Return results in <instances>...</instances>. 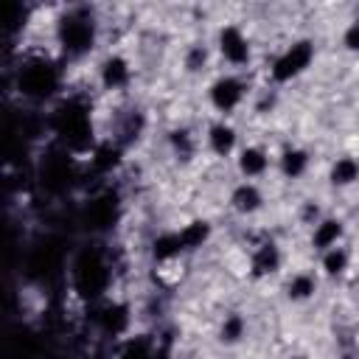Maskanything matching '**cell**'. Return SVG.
I'll list each match as a JSON object with an SVG mask.
<instances>
[{
  "label": "cell",
  "mask_w": 359,
  "mask_h": 359,
  "mask_svg": "<svg viewBox=\"0 0 359 359\" xmlns=\"http://www.w3.org/2000/svg\"><path fill=\"white\" fill-rule=\"evenodd\" d=\"M348 266H351V252H348V247L337 244V247L320 252V269H323L328 278H339V275H345Z\"/></svg>",
  "instance_id": "obj_15"
},
{
  "label": "cell",
  "mask_w": 359,
  "mask_h": 359,
  "mask_svg": "<svg viewBox=\"0 0 359 359\" xmlns=\"http://www.w3.org/2000/svg\"><path fill=\"white\" fill-rule=\"evenodd\" d=\"M98 79H101L104 90H123V87H129V81H132V67H129V62H126L123 56L109 53V56L98 65Z\"/></svg>",
  "instance_id": "obj_7"
},
{
  "label": "cell",
  "mask_w": 359,
  "mask_h": 359,
  "mask_svg": "<svg viewBox=\"0 0 359 359\" xmlns=\"http://www.w3.org/2000/svg\"><path fill=\"white\" fill-rule=\"evenodd\" d=\"M244 334H247V320H244V314H238V311H230V314L222 320V325H219V339H222L224 345L241 342Z\"/></svg>",
  "instance_id": "obj_18"
},
{
  "label": "cell",
  "mask_w": 359,
  "mask_h": 359,
  "mask_svg": "<svg viewBox=\"0 0 359 359\" xmlns=\"http://www.w3.org/2000/svg\"><path fill=\"white\" fill-rule=\"evenodd\" d=\"M205 137H208V149H210L213 154H219V157H230V154L236 151V143H238V132H236V126L227 123V121L210 123Z\"/></svg>",
  "instance_id": "obj_11"
},
{
  "label": "cell",
  "mask_w": 359,
  "mask_h": 359,
  "mask_svg": "<svg viewBox=\"0 0 359 359\" xmlns=\"http://www.w3.org/2000/svg\"><path fill=\"white\" fill-rule=\"evenodd\" d=\"M53 87H56V76L50 73L48 65H31V67L20 76V90H22L25 95L42 98V95H48Z\"/></svg>",
  "instance_id": "obj_9"
},
{
  "label": "cell",
  "mask_w": 359,
  "mask_h": 359,
  "mask_svg": "<svg viewBox=\"0 0 359 359\" xmlns=\"http://www.w3.org/2000/svg\"><path fill=\"white\" fill-rule=\"evenodd\" d=\"M180 238H182L185 252H188V250H199V247L208 244V238H210V224H208L205 219H194V222H188V224L180 230Z\"/></svg>",
  "instance_id": "obj_17"
},
{
  "label": "cell",
  "mask_w": 359,
  "mask_h": 359,
  "mask_svg": "<svg viewBox=\"0 0 359 359\" xmlns=\"http://www.w3.org/2000/svg\"><path fill=\"white\" fill-rule=\"evenodd\" d=\"M342 236H345L342 219H337V216H323V219L311 227V247H314L317 252H325V250L342 244Z\"/></svg>",
  "instance_id": "obj_8"
},
{
  "label": "cell",
  "mask_w": 359,
  "mask_h": 359,
  "mask_svg": "<svg viewBox=\"0 0 359 359\" xmlns=\"http://www.w3.org/2000/svg\"><path fill=\"white\" fill-rule=\"evenodd\" d=\"M356 20H359V8H356Z\"/></svg>",
  "instance_id": "obj_24"
},
{
  "label": "cell",
  "mask_w": 359,
  "mask_h": 359,
  "mask_svg": "<svg viewBox=\"0 0 359 359\" xmlns=\"http://www.w3.org/2000/svg\"><path fill=\"white\" fill-rule=\"evenodd\" d=\"M280 264H283V255H280V247H278L275 241H261V244L252 247V252H250V275H252L255 280L275 275V272L280 269Z\"/></svg>",
  "instance_id": "obj_5"
},
{
  "label": "cell",
  "mask_w": 359,
  "mask_h": 359,
  "mask_svg": "<svg viewBox=\"0 0 359 359\" xmlns=\"http://www.w3.org/2000/svg\"><path fill=\"white\" fill-rule=\"evenodd\" d=\"M185 252L182 247V238H180V230L174 233H160L154 241H151V255L157 264H171V261H180V255Z\"/></svg>",
  "instance_id": "obj_13"
},
{
  "label": "cell",
  "mask_w": 359,
  "mask_h": 359,
  "mask_svg": "<svg viewBox=\"0 0 359 359\" xmlns=\"http://www.w3.org/2000/svg\"><path fill=\"white\" fill-rule=\"evenodd\" d=\"M320 219H323L320 205H317L314 199H306V202H303V208H300V222H303V224H309V227H314Z\"/></svg>",
  "instance_id": "obj_22"
},
{
  "label": "cell",
  "mask_w": 359,
  "mask_h": 359,
  "mask_svg": "<svg viewBox=\"0 0 359 359\" xmlns=\"http://www.w3.org/2000/svg\"><path fill=\"white\" fill-rule=\"evenodd\" d=\"M236 168H238V174L244 180H252L255 182L269 168V151L261 149V146H244L238 151V157H236Z\"/></svg>",
  "instance_id": "obj_10"
},
{
  "label": "cell",
  "mask_w": 359,
  "mask_h": 359,
  "mask_svg": "<svg viewBox=\"0 0 359 359\" xmlns=\"http://www.w3.org/2000/svg\"><path fill=\"white\" fill-rule=\"evenodd\" d=\"M292 359H306V356H292Z\"/></svg>",
  "instance_id": "obj_23"
},
{
  "label": "cell",
  "mask_w": 359,
  "mask_h": 359,
  "mask_svg": "<svg viewBox=\"0 0 359 359\" xmlns=\"http://www.w3.org/2000/svg\"><path fill=\"white\" fill-rule=\"evenodd\" d=\"M216 50L230 67H244L250 62V39L238 25H222L216 34Z\"/></svg>",
  "instance_id": "obj_2"
},
{
  "label": "cell",
  "mask_w": 359,
  "mask_h": 359,
  "mask_svg": "<svg viewBox=\"0 0 359 359\" xmlns=\"http://www.w3.org/2000/svg\"><path fill=\"white\" fill-rule=\"evenodd\" d=\"M185 70L188 73H199V70H205V65H208V48L205 45H191L188 50H185Z\"/></svg>",
  "instance_id": "obj_20"
},
{
  "label": "cell",
  "mask_w": 359,
  "mask_h": 359,
  "mask_svg": "<svg viewBox=\"0 0 359 359\" xmlns=\"http://www.w3.org/2000/svg\"><path fill=\"white\" fill-rule=\"evenodd\" d=\"M342 45L351 53H359V20H351L342 31Z\"/></svg>",
  "instance_id": "obj_21"
},
{
  "label": "cell",
  "mask_w": 359,
  "mask_h": 359,
  "mask_svg": "<svg viewBox=\"0 0 359 359\" xmlns=\"http://www.w3.org/2000/svg\"><path fill=\"white\" fill-rule=\"evenodd\" d=\"M356 180H359V160H356V157L342 154V157H337V160L331 163V168H328V182H331L334 188H348V185H353Z\"/></svg>",
  "instance_id": "obj_14"
},
{
  "label": "cell",
  "mask_w": 359,
  "mask_h": 359,
  "mask_svg": "<svg viewBox=\"0 0 359 359\" xmlns=\"http://www.w3.org/2000/svg\"><path fill=\"white\" fill-rule=\"evenodd\" d=\"M230 208L238 216H252L264 208V191L258 188V182L252 180H241L233 191H230Z\"/></svg>",
  "instance_id": "obj_6"
},
{
  "label": "cell",
  "mask_w": 359,
  "mask_h": 359,
  "mask_svg": "<svg viewBox=\"0 0 359 359\" xmlns=\"http://www.w3.org/2000/svg\"><path fill=\"white\" fill-rule=\"evenodd\" d=\"M314 62V42L311 39H294L292 45H286L269 65V79L275 84H289L294 81L300 73H306Z\"/></svg>",
  "instance_id": "obj_1"
},
{
  "label": "cell",
  "mask_w": 359,
  "mask_h": 359,
  "mask_svg": "<svg viewBox=\"0 0 359 359\" xmlns=\"http://www.w3.org/2000/svg\"><path fill=\"white\" fill-rule=\"evenodd\" d=\"M59 39H62V45H65L67 53H84V50L93 48L95 25L87 17H67L59 25Z\"/></svg>",
  "instance_id": "obj_4"
},
{
  "label": "cell",
  "mask_w": 359,
  "mask_h": 359,
  "mask_svg": "<svg viewBox=\"0 0 359 359\" xmlns=\"http://www.w3.org/2000/svg\"><path fill=\"white\" fill-rule=\"evenodd\" d=\"M244 95H247V87H244V81H241L238 76H233V73L219 76V79L210 84V90H208V98H210L213 109L222 112V115H230L233 109H238L241 101H244Z\"/></svg>",
  "instance_id": "obj_3"
},
{
  "label": "cell",
  "mask_w": 359,
  "mask_h": 359,
  "mask_svg": "<svg viewBox=\"0 0 359 359\" xmlns=\"http://www.w3.org/2000/svg\"><path fill=\"white\" fill-rule=\"evenodd\" d=\"M168 143H171V149H174L177 157H191V154H194V146H196L191 129H185V126H182V129H174V132L168 135Z\"/></svg>",
  "instance_id": "obj_19"
},
{
  "label": "cell",
  "mask_w": 359,
  "mask_h": 359,
  "mask_svg": "<svg viewBox=\"0 0 359 359\" xmlns=\"http://www.w3.org/2000/svg\"><path fill=\"white\" fill-rule=\"evenodd\" d=\"M314 292H317V278L311 272H294L286 280V297L292 303H306L314 297Z\"/></svg>",
  "instance_id": "obj_16"
},
{
  "label": "cell",
  "mask_w": 359,
  "mask_h": 359,
  "mask_svg": "<svg viewBox=\"0 0 359 359\" xmlns=\"http://www.w3.org/2000/svg\"><path fill=\"white\" fill-rule=\"evenodd\" d=\"M309 165H311V154L306 149H300V146H289L278 157V168H280V174L286 180H300L309 171Z\"/></svg>",
  "instance_id": "obj_12"
}]
</instances>
